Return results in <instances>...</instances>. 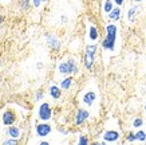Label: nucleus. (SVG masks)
Segmentation results:
<instances>
[{
	"mask_svg": "<svg viewBox=\"0 0 146 145\" xmlns=\"http://www.w3.org/2000/svg\"><path fill=\"white\" fill-rule=\"evenodd\" d=\"M106 36L102 40V48L106 51H114L117 44V35H118V26L114 23H109L106 26Z\"/></svg>",
	"mask_w": 146,
	"mask_h": 145,
	"instance_id": "1",
	"label": "nucleus"
},
{
	"mask_svg": "<svg viewBox=\"0 0 146 145\" xmlns=\"http://www.w3.org/2000/svg\"><path fill=\"white\" fill-rule=\"evenodd\" d=\"M58 71H59V74L64 75V77L78 74V71H79L78 62H76L75 58H68L66 61H62L58 65Z\"/></svg>",
	"mask_w": 146,
	"mask_h": 145,
	"instance_id": "2",
	"label": "nucleus"
},
{
	"mask_svg": "<svg viewBox=\"0 0 146 145\" xmlns=\"http://www.w3.org/2000/svg\"><path fill=\"white\" fill-rule=\"evenodd\" d=\"M97 51H98V44H87L86 46V51H84V57H83V65L86 67V70L89 71L93 70Z\"/></svg>",
	"mask_w": 146,
	"mask_h": 145,
	"instance_id": "3",
	"label": "nucleus"
},
{
	"mask_svg": "<svg viewBox=\"0 0 146 145\" xmlns=\"http://www.w3.org/2000/svg\"><path fill=\"white\" fill-rule=\"evenodd\" d=\"M38 117H39L40 121H46V122L52 118V109H51V106H50L48 102H43V104L39 106Z\"/></svg>",
	"mask_w": 146,
	"mask_h": 145,
	"instance_id": "4",
	"label": "nucleus"
},
{
	"mask_svg": "<svg viewBox=\"0 0 146 145\" xmlns=\"http://www.w3.org/2000/svg\"><path fill=\"white\" fill-rule=\"evenodd\" d=\"M90 117V112L86 109H78L76 110V114H75V118H74V124L75 126H82Z\"/></svg>",
	"mask_w": 146,
	"mask_h": 145,
	"instance_id": "5",
	"label": "nucleus"
},
{
	"mask_svg": "<svg viewBox=\"0 0 146 145\" xmlns=\"http://www.w3.org/2000/svg\"><path fill=\"white\" fill-rule=\"evenodd\" d=\"M51 132H52V126L50 124H46V121H43L42 124H38L35 126V133L39 137H47Z\"/></svg>",
	"mask_w": 146,
	"mask_h": 145,
	"instance_id": "6",
	"label": "nucleus"
},
{
	"mask_svg": "<svg viewBox=\"0 0 146 145\" xmlns=\"http://www.w3.org/2000/svg\"><path fill=\"white\" fill-rule=\"evenodd\" d=\"M121 138V134L118 130H106L103 133V141L102 144H106V142H118Z\"/></svg>",
	"mask_w": 146,
	"mask_h": 145,
	"instance_id": "7",
	"label": "nucleus"
},
{
	"mask_svg": "<svg viewBox=\"0 0 146 145\" xmlns=\"http://www.w3.org/2000/svg\"><path fill=\"white\" fill-rule=\"evenodd\" d=\"M46 40H47L48 46L51 47V50H54V51H59V50H60V40L58 39L55 35L47 34V35H46Z\"/></svg>",
	"mask_w": 146,
	"mask_h": 145,
	"instance_id": "8",
	"label": "nucleus"
},
{
	"mask_svg": "<svg viewBox=\"0 0 146 145\" xmlns=\"http://www.w3.org/2000/svg\"><path fill=\"white\" fill-rule=\"evenodd\" d=\"M95 100H97V93L95 92H86L83 94V97H82V102L87 106L93 105L94 102H95Z\"/></svg>",
	"mask_w": 146,
	"mask_h": 145,
	"instance_id": "9",
	"label": "nucleus"
},
{
	"mask_svg": "<svg viewBox=\"0 0 146 145\" xmlns=\"http://www.w3.org/2000/svg\"><path fill=\"white\" fill-rule=\"evenodd\" d=\"M121 16H122V9H121V7H114V8L111 9L110 13H107V18H109V20L110 22H118V20H121Z\"/></svg>",
	"mask_w": 146,
	"mask_h": 145,
	"instance_id": "10",
	"label": "nucleus"
},
{
	"mask_svg": "<svg viewBox=\"0 0 146 145\" xmlns=\"http://www.w3.org/2000/svg\"><path fill=\"white\" fill-rule=\"evenodd\" d=\"M1 121H3V125H5V126L13 125V122H15V114H13L11 110H7L1 116Z\"/></svg>",
	"mask_w": 146,
	"mask_h": 145,
	"instance_id": "11",
	"label": "nucleus"
},
{
	"mask_svg": "<svg viewBox=\"0 0 146 145\" xmlns=\"http://www.w3.org/2000/svg\"><path fill=\"white\" fill-rule=\"evenodd\" d=\"M48 93L52 100H59L62 97V88L58 86V85H51L48 89Z\"/></svg>",
	"mask_w": 146,
	"mask_h": 145,
	"instance_id": "12",
	"label": "nucleus"
},
{
	"mask_svg": "<svg viewBox=\"0 0 146 145\" xmlns=\"http://www.w3.org/2000/svg\"><path fill=\"white\" fill-rule=\"evenodd\" d=\"M72 82H74V78L71 77V75H66L64 78L60 81V88H62V90H64V92H67V90H70L71 86H72Z\"/></svg>",
	"mask_w": 146,
	"mask_h": 145,
	"instance_id": "13",
	"label": "nucleus"
},
{
	"mask_svg": "<svg viewBox=\"0 0 146 145\" xmlns=\"http://www.w3.org/2000/svg\"><path fill=\"white\" fill-rule=\"evenodd\" d=\"M87 36H89V39L91 40V42H97L98 38H99V30H98V28L94 26V24H91V26L89 27Z\"/></svg>",
	"mask_w": 146,
	"mask_h": 145,
	"instance_id": "14",
	"label": "nucleus"
},
{
	"mask_svg": "<svg viewBox=\"0 0 146 145\" xmlns=\"http://www.w3.org/2000/svg\"><path fill=\"white\" fill-rule=\"evenodd\" d=\"M7 133H8V136L12 137V138H20V136H22L20 129H19L18 126H15V125H9Z\"/></svg>",
	"mask_w": 146,
	"mask_h": 145,
	"instance_id": "15",
	"label": "nucleus"
},
{
	"mask_svg": "<svg viewBox=\"0 0 146 145\" xmlns=\"http://www.w3.org/2000/svg\"><path fill=\"white\" fill-rule=\"evenodd\" d=\"M138 5H133V7H130L127 11V20L130 23H134L135 22V18H137V11H138Z\"/></svg>",
	"mask_w": 146,
	"mask_h": 145,
	"instance_id": "16",
	"label": "nucleus"
},
{
	"mask_svg": "<svg viewBox=\"0 0 146 145\" xmlns=\"http://www.w3.org/2000/svg\"><path fill=\"white\" fill-rule=\"evenodd\" d=\"M114 1L113 0H105L103 1V12L105 13H110L111 9L114 8Z\"/></svg>",
	"mask_w": 146,
	"mask_h": 145,
	"instance_id": "17",
	"label": "nucleus"
},
{
	"mask_svg": "<svg viewBox=\"0 0 146 145\" xmlns=\"http://www.w3.org/2000/svg\"><path fill=\"white\" fill-rule=\"evenodd\" d=\"M135 136H137V141H139V142H145L146 141V132L142 130V129H139V130L135 133Z\"/></svg>",
	"mask_w": 146,
	"mask_h": 145,
	"instance_id": "18",
	"label": "nucleus"
},
{
	"mask_svg": "<svg viewBox=\"0 0 146 145\" xmlns=\"http://www.w3.org/2000/svg\"><path fill=\"white\" fill-rule=\"evenodd\" d=\"M30 5H31L30 0H20V8H22V11H27L30 8Z\"/></svg>",
	"mask_w": 146,
	"mask_h": 145,
	"instance_id": "19",
	"label": "nucleus"
},
{
	"mask_svg": "<svg viewBox=\"0 0 146 145\" xmlns=\"http://www.w3.org/2000/svg\"><path fill=\"white\" fill-rule=\"evenodd\" d=\"M134 141H137V136H135V133L130 132L126 134V142H134Z\"/></svg>",
	"mask_w": 146,
	"mask_h": 145,
	"instance_id": "20",
	"label": "nucleus"
},
{
	"mask_svg": "<svg viewBox=\"0 0 146 145\" xmlns=\"http://www.w3.org/2000/svg\"><path fill=\"white\" fill-rule=\"evenodd\" d=\"M78 144H79V145H87V144H89V138L84 136V134H80L79 140H78Z\"/></svg>",
	"mask_w": 146,
	"mask_h": 145,
	"instance_id": "21",
	"label": "nucleus"
},
{
	"mask_svg": "<svg viewBox=\"0 0 146 145\" xmlns=\"http://www.w3.org/2000/svg\"><path fill=\"white\" fill-rule=\"evenodd\" d=\"M142 125H143V120H142L141 117H137V118L133 121V126L134 128H141Z\"/></svg>",
	"mask_w": 146,
	"mask_h": 145,
	"instance_id": "22",
	"label": "nucleus"
},
{
	"mask_svg": "<svg viewBox=\"0 0 146 145\" xmlns=\"http://www.w3.org/2000/svg\"><path fill=\"white\" fill-rule=\"evenodd\" d=\"M18 141H19V138H9V140H5V141H3V144L4 145H16L18 144Z\"/></svg>",
	"mask_w": 146,
	"mask_h": 145,
	"instance_id": "23",
	"label": "nucleus"
},
{
	"mask_svg": "<svg viewBox=\"0 0 146 145\" xmlns=\"http://www.w3.org/2000/svg\"><path fill=\"white\" fill-rule=\"evenodd\" d=\"M43 97H44V94H43V92H42V90H38V92H36V94H35V100H36V101H42V100H43Z\"/></svg>",
	"mask_w": 146,
	"mask_h": 145,
	"instance_id": "24",
	"label": "nucleus"
},
{
	"mask_svg": "<svg viewBox=\"0 0 146 145\" xmlns=\"http://www.w3.org/2000/svg\"><path fill=\"white\" fill-rule=\"evenodd\" d=\"M43 1H44V0H32V4H34V7H35V8H39Z\"/></svg>",
	"mask_w": 146,
	"mask_h": 145,
	"instance_id": "25",
	"label": "nucleus"
},
{
	"mask_svg": "<svg viewBox=\"0 0 146 145\" xmlns=\"http://www.w3.org/2000/svg\"><path fill=\"white\" fill-rule=\"evenodd\" d=\"M113 1H114V4H115V5H118V7H121V5L123 4V3L126 1V0H113Z\"/></svg>",
	"mask_w": 146,
	"mask_h": 145,
	"instance_id": "26",
	"label": "nucleus"
},
{
	"mask_svg": "<svg viewBox=\"0 0 146 145\" xmlns=\"http://www.w3.org/2000/svg\"><path fill=\"white\" fill-rule=\"evenodd\" d=\"M59 132L62 133V134H64V136H67V134H68V129H64V128H59Z\"/></svg>",
	"mask_w": 146,
	"mask_h": 145,
	"instance_id": "27",
	"label": "nucleus"
},
{
	"mask_svg": "<svg viewBox=\"0 0 146 145\" xmlns=\"http://www.w3.org/2000/svg\"><path fill=\"white\" fill-rule=\"evenodd\" d=\"M40 145H48V142H47V141H42V142H40Z\"/></svg>",
	"mask_w": 146,
	"mask_h": 145,
	"instance_id": "28",
	"label": "nucleus"
},
{
	"mask_svg": "<svg viewBox=\"0 0 146 145\" xmlns=\"http://www.w3.org/2000/svg\"><path fill=\"white\" fill-rule=\"evenodd\" d=\"M43 67V63H38V69H42Z\"/></svg>",
	"mask_w": 146,
	"mask_h": 145,
	"instance_id": "29",
	"label": "nucleus"
},
{
	"mask_svg": "<svg viewBox=\"0 0 146 145\" xmlns=\"http://www.w3.org/2000/svg\"><path fill=\"white\" fill-rule=\"evenodd\" d=\"M133 1H134V3H141L142 0H133Z\"/></svg>",
	"mask_w": 146,
	"mask_h": 145,
	"instance_id": "30",
	"label": "nucleus"
},
{
	"mask_svg": "<svg viewBox=\"0 0 146 145\" xmlns=\"http://www.w3.org/2000/svg\"><path fill=\"white\" fill-rule=\"evenodd\" d=\"M1 23H3V18H1V16H0V24H1Z\"/></svg>",
	"mask_w": 146,
	"mask_h": 145,
	"instance_id": "31",
	"label": "nucleus"
},
{
	"mask_svg": "<svg viewBox=\"0 0 146 145\" xmlns=\"http://www.w3.org/2000/svg\"><path fill=\"white\" fill-rule=\"evenodd\" d=\"M143 110L146 112V102H145V105H143Z\"/></svg>",
	"mask_w": 146,
	"mask_h": 145,
	"instance_id": "32",
	"label": "nucleus"
},
{
	"mask_svg": "<svg viewBox=\"0 0 146 145\" xmlns=\"http://www.w3.org/2000/svg\"><path fill=\"white\" fill-rule=\"evenodd\" d=\"M1 1H7V0H1Z\"/></svg>",
	"mask_w": 146,
	"mask_h": 145,
	"instance_id": "33",
	"label": "nucleus"
}]
</instances>
